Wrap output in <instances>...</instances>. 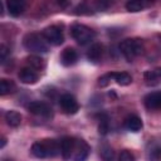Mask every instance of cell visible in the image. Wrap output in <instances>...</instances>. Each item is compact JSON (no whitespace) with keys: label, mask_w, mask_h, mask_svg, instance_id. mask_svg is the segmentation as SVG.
I'll list each match as a JSON object with an SVG mask.
<instances>
[{"label":"cell","mask_w":161,"mask_h":161,"mask_svg":"<svg viewBox=\"0 0 161 161\" xmlns=\"http://www.w3.org/2000/svg\"><path fill=\"white\" fill-rule=\"evenodd\" d=\"M5 143H6V138H5V137H3V138H1V145H0V147L3 148V147L5 146Z\"/></svg>","instance_id":"29"},{"label":"cell","mask_w":161,"mask_h":161,"mask_svg":"<svg viewBox=\"0 0 161 161\" xmlns=\"http://www.w3.org/2000/svg\"><path fill=\"white\" fill-rule=\"evenodd\" d=\"M26 62L28 64L30 65V68L33 69H36V70H42L45 68V62L43 58L40 57H36V55H30L26 58Z\"/></svg>","instance_id":"19"},{"label":"cell","mask_w":161,"mask_h":161,"mask_svg":"<svg viewBox=\"0 0 161 161\" xmlns=\"http://www.w3.org/2000/svg\"><path fill=\"white\" fill-rule=\"evenodd\" d=\"M125 127L128 130V131H132V132H138L141 128H142V119L135 114H131L128 116L126 119H125Z\"/></svg>","instance_id":"13"},{"label":"cell","mask_w":161,"mask_h":161,"mask_svg":"<svg viewBox=\"0 0 161 161\" xmlns=\"http://www.w3.org/2000/svg\"><path fill=\"white\" fill-rule=\"evenodd\" d=\"M18 77H19L20 82L24 83V84H34V83H36V80L39 78L38 73L33 68H30V67L21 68L19 74H18Z\"/></svg>","instance_id":"9"},{"label":"cell","mask_w":161,"mask_h":161,"mask_svg":"<svg viewBox=\"0 0 161 161\" xmlns=\"http://www.w3.org/2000/svg\"><path fill=\"white\" fill-rule=\"evenodd\" d=\"M147 109H161V91L148 93L143 98Z\"/></svg>","instance_id":"10"},{"label":"cell","mask_w":161,"mask_h":161,"mask_svg":"<svg viewBox=\"0 0 161 161\" xmlns=\"http://www.w3.org/2000/svg\"><path fill=\"white\" fill-rule=\"evenodd\" d=\"M43 36L44 39L53 44V45H60L63 42H64V35H63V31L59 26L57 25H50L48 28H45L43 30Z\"/></svg>","instance_id":"4"},{"label":"cell","mask_w":161,"mask_h":161,"mask_svg":"<svg viewBox=\"0 0 161 161\" xmlns=\"http://www.w3.org/2000/svg\"><path fill=\"white\" fill-rule=\"evenodd\" d=\"M99 153H101V157H102L104 161H116L113 150H112L109 146H107V145H104V146L101 147Z\"/></svg>","instance_id":"22"},{"label":"cell","mask_w":161,"mask_h":161,"mask_svg":"<svg viewBox=\"0 0 161 161\" xmlns=\"http://www.w3.org/2000/svg\"><path fill=\"white\" fill-rule=\"evenodd\" d=\"M112 78H111V75H109V73H107V74H104V75H102L99 79H98V84L101 86V87H106L107 84H108V82L111 80Z\"/></svg>","instance_id":"27"},{"label":"cell","mask_w":161,"mask_h":161,"mask_svg":"<svg viewBox=\"0 0 161 161\" xmlns=\"http://www.w3.org/2000/svg\"><path fill=\"white\" fill-rule=\"evenodd\" d=\"M23 43H24V47L30 52H35V53L48 52V44L43 34L40 35L38 33H29L24 36Z\"/></svg>","instance_id":"2"},{"label":"cell","mask_w":161,"mask_h":161,"mask_svg":"<svg viewBox=\"0 0 161 161\" xmlns=\"http://www.w3.org/2000/svg\"><path fill=\"white\" fill-rule=\"evenodd\" d=\"M59 104H60L62 109H63L65 113H68V114H74V113H77L78 109H79V104H78L77 99H75L72 94H69V93H65V94L60 96V98H59Z\"/></svg>","instance_id":"6"},{"label":"cell","mask_w":161,"mask_h":161,"mask_svg":"<svg viewBox=\"0 0 161 161\" xmlns=\"http://www.w3.org/2000/svg\"><path fill=\"white\" fill-rule=\"evenodd\" d=\"M74 13L75 14H89L91 11H89V8L86 4H80V5H78L75 8V11Z\"/></svg>","instance_id":"26"},{"label":"cell","mask_w":161,"mask_h":161,"mask_svg":"<svg viewBox=\"0 0 161 161\" xmlns=\"http://www.w3.org/2000/svg\"><path fill=\"white\" fill-rule=\"evenodd\" d=\"M31 153L38 158H44L48 156V150L44 142H35L31 146Z\"/></svg>","instance_id":"18"},{"label":"cell","mask_w":161,"mask_h":161,"mask_svg":"<svg viewBox=\"0 0 161 161\" xmlns=\"http://www.w3.org/2000/svg\"><path fill=\"white\" fill-rule=\"evenodd\" d=\"M75 142H77V140L72 138V137H65L60 141V153L64 160H69L70 157H73Z\"/></svg>","instance_id":"7"},{"label":"cell","mask_w":161,"mask_h":161,"mask_svg":"<svg viewBox=\"0 0 161 161\" xmlns=\"http://www.w3.org/2000/svg\"><path fill=\"white\" fill-rule=\"evenodd\" d=\"M6 6L10 15L13 16H19L25 10V3L23 0H9L6 3Z\"/></svg>","instance_id":"12"},{"label":"cell","mask_w":161,"mask_h":161,"mask_svg":"<svg viewBox=\"0 0 161 161\" xmlns=\"http://www.w3.org/2000/svg\"><path fill=\"white\" fill-rule=\"evenodd\" d=\"M77 58H78V54H77V52L73 48H65L62 52V55H60L62 64L65 65V67L73 65L77 62Z\"/></svg>","instance_id":"11"},{"label":"cell","mask_w":161,"mask_h":161,"mask_svg":"<svg viewBox=\"0 0 161 161\" xmlns=\"http://www.w3.org/2000/svg\"><path fill=\"white\" fill-rule=\"evenodd\" d=\"M102 52H103L102 45H101L99 43H96V44H93V45L88 49V52H87V58H88L91 62L96 63V62H98V60L101 59Z\"/></svg>","instance_id":"15"},{"label":"cell","mask_w":161,"mask_h":161,"mask_svg":"<svg viewBox=\"0 0 161 161\" xmlns=\"http://www.w3.org/2000/svg\"><path fill=\"white\" fill-rule=\"evenodd\" d=\"M16 86L13 80L10 79H1L0 80V94L1 96H5V94H9V93H13L15 91Z\"/></svg>","instance_id":"20"},{"label":"cell","mask_w":161,"mask_h":161,"mask_svg":"<svg viewBox=\"0 0 161 161\" xmlns=\"http://www.w3.org/2000/svg\"><path fill=\"white\" fill-rule=\"evenodd\" d=\"M89 153V146L83 140H77L73 152V161H86Z\"/></svg>","instance_id":"8"},{"label":"cell","mask_w":161,"mask_h":161,"mask_svg":"<svg viewBox=\"0 0 161 161\" xmlns=\"http://www.w3.org/2000/svg\"><path fill=\"white\" fill-rule=\"evenodd\" d=\"M145 80L147 84H151V86L158 84L161 82V68L145 72Z\"/></svg>","instance_id":"14"},{"label":"cell","mask_w":161,"mask_h":161,"mask_svg":"<svg viewBox=\"0 0 161 161\" xmlns=\"http://www.w3.org/2000/svg\"><path fill=\"white\" fill-rule=\"evenodd\" d=\"M28 109H29L30 113L40 116V117H44V118H50L53 116L52 107L48 103H45V102H40V101L30 102L28 104Z\"/></svg>","instance_id":"5"},{"label":"cell","mask_w":161,"mask_h":161,"mask_svg":"<svg viewBox=\"0 0 161 161\" xmlns=\"http://www.w3.org/2000/svg\"><path fill=\"white\" fill-rule=\"evenodd\" d=\"M143 49V44L142 40L138 38H133V39H125L119 43V50L121 53L126 57L127 60H132L135 57L140 55L142 53Z\"/></svg>","instance_id":"1"},{"label":"cell","mask_w":161,"mask_h":161,"mask_svg":"<svg viewBox=\"0 0 161 161\" xmlns=\"http://www.w3.org/2000/svg\"><path fill=\"white\" fill-rule=\"evenodd\" d=\"M146 6V4L143 1H138V0H132V1H128L126 4V9L128 11H132V13H136V11H140L142 10L143 8Z\"/></svg>","instance_id":"23"},{"label":"cell","mask_w":161,"mask_h":161,"mask_svg":"<svg viewBox=\"0 0 161 161\" xmlns=\"http://www.w3.org/2000/svg\"><path fill=\"white\" fill-rule=\"evenodd\" d=\"M98 131L101 135H106L108 132V121L106 117H103L99 122V126H98Z\"/></svg>","instance_id":"25"},{"label":"cell","mask_w":161,"mask_h":161,"mask_svg":"<svg viewBox=\"0 0 161 161\" xmlns=\"http://www.w3.org/2000/svg\"><path fill=\"white\" fill-rule=\"evenodd\" d=\"M118 161H135V156L128 151V150H123L119 153Z\"/></svg>","instance_id":"24"},{"label":"cell","mask_w":161,"mask_h":161,"mask_svg":"<svg viewBox=\"0 0 161 161\" xmlns=\"http://www.w3.org/2000/svg\"><path fill=\"white\" fill-rule=\"evenodd\" d=\"M70 34L77 40V43L80 45L89 43L96 36V33L91 28H88L83 24H74L70 29Z\"/></svg>","instance_id":"3"},{"label":"cell","mask_w":161,"mask_h":161,"mask_svg":"<svg viewBox=\"0 0 161 161\" xmlns=\"http://www.w3.org/2000/svg\"><path fill=\"white\" fill-rule=\"evenodd\" d=\"M4 161H11V160H4Z\"/></svg>","instance_id":"30"},{"label":"cell","mask_w":161,"mask_h":161,"mask_svg":"<svg viewBox=\"0 0 161 161\" xmlns=\"http://www.w3.org/2000/svg\"><path fill=\"white\" fill-rule=\"evenodd\" d=\"M5 121L10 127H18L21 122V116L16 111H8L5 113Z\"/></svg>","instance_id":"17"},{"label":"cell","mask_w":161,"mask_h":161,"mask_svg":"<svg viewBox=\"0 0 161 161\" xmlns=\"http://www.w3.org/2000/svg\"><path fill=\"white\" fill-rule=\"evenodd\" d=\"M8 54H9V50H8V48L3 44V45L0 47V59H1V63H5Z\"/></svg>","instance_id":"28"},{"label":"cell","mask_w":161,"mask_h":161,"mask_svg":"<svg viewBox=\"0 0 161 161\" xmlns=\"http://www.w3.org/2000/svg\"><path fill=\"white\" fill-rule=\"evenodd\" d=\"M109 75L119 86H127V84H130L132 82V77L126 72H111Z\"/></svg>","instance_id":"16"},{"label":"cell","mask_w":161,"mask_h":161,"mask_svg":"<svg viewBox=\"0 0 161 161\" xmlns=\"http://www.w3.org/2000/svg\"><path fill=\"white\" fill-rule=\"evenodd\" d=\"M44 143L48 150V156H55L60 151V143L57 140H45Z\"/></svg>","instance_id":"21"}]
</instances>
